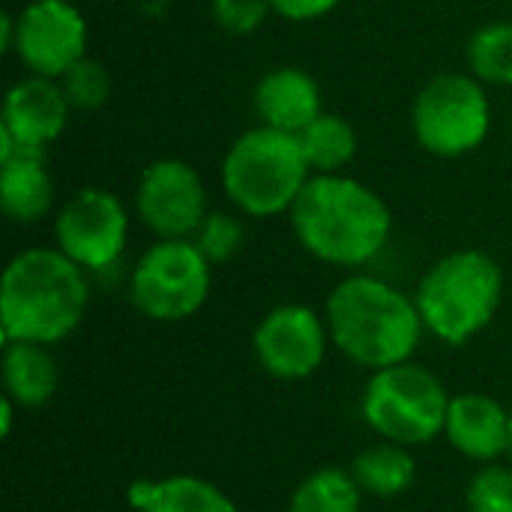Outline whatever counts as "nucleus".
<instances>
[{
	"instance_id": "1",
	"label": "nucleus",
	"mask_w": 512,
	"mask_h": 512,
	"mask_svg": "<svg viewBox=\"0 0 512 512\" xmlns=\"http://www.w3.org/2000/svg\"><path fill=\"white\" fill-rule=\"evenodd\" d=\"M288 222L312 258L342 270H360L375 261L393 234L387 201L348 174H312Z\"/></svg>"
},
{
	"instance_id": "2",
	"label": "nucleus",
	"mask_w": 512,
	"mask_h": 512,
	"mask_svg": "<svg viewBox=\"0 0 512 512\" xmlns=\"http://www.w3.org/2000/svg\"><path fill=\"white\" fill-rule=\"evenodd\" d=\"M90 273L57 246H30L9 258L0 279V342L60 345L90 306Z\"/></svg>"
},
{
	"instance_id": "3",
	"label": "nucleus",
	"mask_w": 512,
	"mask_h": 512,
	"mask_svg": "<svg viewBox=\"0 0 512 512\" xmlns=\"http://www.w3.org/2000/svg\"><path fill=\"white\" fill-rule=\"evenodd\" d=\"M324 318L333 348L369 372L414 360L426 333L414 294L372 273L345 276L330 291Z\"/></svg>"
},
{
	"instance_id": "4",
	"label": "nucleus",
	"mask_w": 512,
	"mask_h": 512,
	"mask_svg": "<svg viewBox=\"0 0 512 512\" xmlns=\"http://www.w3.org/2000/svg\"><path fill=\"white\" fill-rule=\"evenodd\" d=\"M504 267L480 249L438 258L417 282L414 300L429 336L450 348L477 339L504 306Z\"/></svg>"
},
{
	"instance_id": "5",
	"label": "nucleus",
	"mask_w": 512,
	"mask_h": 512,
	"mask_svg": "<svg viewBox=\"0 0 512 512\" xmlns=\"http://www.w3.org/2000/svg\"><path fill=\"white\" fill-rule=\"evenodd\" d=\"M309 177L312 168L297 135L264 123L237 135L222 159V189L249 219L291 213Z\"/></svg>"
},
{
	"instance_id": "6",
	"label": "nucleus",
	"mask_w": 512,
	"mask_h": 512,
	"mask_svg": "<svg viewBox=\"0 0 512 512\" xmlns=\"http://www.w3.org/2000/svg\"><path fill=\"white\" fill-rule=\"evenodd\" d=\"M450 399L432 369L408 360L369 375L360 396V417L381 441L414 450L444 435Z\"/></svg>"
},
{
	"instance_id": "7",
	"label": "nucleus",
	"mask_w": 512,
	"mask_h": 512,
	"mask_svg": "<svg viewBox=\"0 0 512 512\" xmlns=\"http://www.w3.org/2000/svg\"><path fill=\"white\" fill-rule=\"evenodd\" d=\"M417 144L438 159H459L483 147L492 129L486 87L471 72H441L423 84L411 108Z\"/></svg>"
},
{
	"instance_id": "8",
	"label": "nucleus",
	"mask_w": 512,
	"mask_h": 512,
	"mask_svg": "<svg viewBox=\"0 0 512 512\" xmlns=\"http://www.w3.org/2000/svg\"><path fill=\"white\" fill-rule=\"evenodd\" d=\"M213 288V264L192 240H156L129 273L132 306L159 324L198 315Z\"/></svg>"
},
{
	"instance_id": "9",
	"label": "nucleus",
	"mask_w": 512,
	"mask_h": 512,
	"mask_svg": "<svg viewBox=\"0 0 512 512\" xmlns=\"http://www.w3.org/2000/svg\"><path fill=\"white\" fill-rule=\"evenodd\" d=\"M129 240L126 204L102 186H81L54 216V246L87 273L111 270Z\"/></svg>"
},
{
	"instance_id": "10",
	"label": "nucleus",
	"mask_w": 512,
	"mask_h": 512,
	"mask_svg": "<svg viewBox=\"0 0 512 512\" xmlns=\"http://www.w3.org/2000/svg\"><path fill=\"white\" fill-rule=\"evenodd\" d=\"M330 327L324 312L306 303L273 306L252 333V354L258 366L276 381L312 378L330 351Z\"/></svg>"
},
{
	"instance_id": "11",
	"label": "nucleus",
	"mask_w": 512,
	"mask_h": 512,
	"mask_svg": "<svg viewBox=\"0 0 512 512\" xmlns=\"http://www.w3.org/2000/svg\"><path fill=\"white\" fill-rule=\"evenodd\" d=\"M135 213L156 240H192L210 213L198 168L177 156L150 162L135 186Z\"/></svg>"
},
{
	"instance_id": "12",
	"label": "nucleus",
	"mask_w": 512,
	"mask_h": 512,
	"mask_svg": "<svg viewBox=\"0 0 512 512\" xmlns=\"http://www.w3.org/2000/svg\"><path fill=\"white\" fill-rule=\"evenodd\" d=\"M90 27L72 0H30L15 15L12 54L30 75L60 78L87 57Z\"/></svg>"
},
{
	"instance_id": "13",
	"label": "nucleus",
	"mask_w": 512,
	"mask_h": 512,
	"mask_svg": "<svg viewBox=\"0 0 512 512\" xmlns=\"http://www.w3.org/2000/svg\"><path fill=\"white\" fill-rule=\"evenodd\" d=\"M72 105L57 78L24 75L3 96L0 156L12 150L45 153L69 126Z\"/></svg>"
},
{
	"instance_id": "14",
	"label": "nucleus",
	"mask_w": 512,
	"mask_h": 512,
	"mask_svg": "<svg viewBox=\"0 0 512 512\" xmlns=\"http://www.w3.org/2000/svg\"><path fill=\"white\" fill-rule=\"evenodd\" d=\"M447 444L477 465H492L510 456V405L489 393H459L450 399Z\"/></svg>"
},
{
	"instance_id": "15",
	"label": "nucleus",
	"mask_w": 512,
	"mask_h": 512,
	"mask_svg": "<svg viewBox=\"0 0 512 512\" xmlns=\"http://www.w3.org/2000/svg\"><path fill=\"white\" fill-rule=\"evenodd\" d=\"M255 114L264 126L300 135L318 114H324L321 87L312 72L300 66H276L255 87Z\"/></svg>"
},
{
	"instance_id": "16",
	"label": "nucleus",
	"mask_w": 512,
	"mask_h": 512,
	"mask_svg": "<svg viewBox=\"0 0 512 512\" xmlns=\"http://www.w3.org/2000/svg\"><path fill=\"white\" fill-rule=\"evenodd\" d=\"M0 207L18 225L42 222L54 207V180L45 153L12 150L0 156Z\"/></svg>"
},
{
	"instance_id": "17",
	"label": "nucleus",
	"mask_w": 512,
	"mask_h": 512,
	"mask_svg": "<svg viewBox=\"0 0 512 512\" xmlns=\"http://www.w3.org/2000/svg\"><path fill=\"white\" fill-rule=\"evenodd\" d=\"M126 501L135 512H240L225 489L192 474L135 480L126 489Z\"/></svg>"
},
{
	"instance_id": "18",
	"label": "nucleus",
	"mask_w": 512,
	"mask_h": 512,
	"mask_svg": "<svg viewBox=\"0 0 512 512\" xmlns=\"http://www.w3.org/2000/svg\"><path fill=\"white\" fill-rule=\"evenodd\" d=\"M0 378L3 396H9L21 411H33L54 399L60 384V366L48 345L3 342Z\"/></svg>"
},
{
	"instance_id": "19",
	"label": "nucleus",
	"mask_w": 512,
	"mask_h": 512,
	"mask_svg": "<svg viewBox=\"0 0 512 512\" xmlns=\"http://www.w3.org/2000/svg\"><path fill=\"white\" fill-rule=\"evenodd\" d=\"M351 474H354L357 486L363 489V495L399 498L417 480V459H414L411 447L378 438V444H372L354 456Z\"/></svg>"
},
{
	"instance_id": "20",
	"label": "nucleus",
	"mask_w": 512,
	"mask_h": 512,
	"mask_svg": "<svg viewBox=\"0 0 512 512\" xmlns=\"http://www.w3.org/2000/svg\"><path fill=\"white\" fill-rule=\"evenodd\" d=\"M303 156L312 168V174H342L357 150H360V138L357 129L351 126L348 117L324 111L318 114L300 135H297Z\"/></svg>"
},
{
	"instance_id": "21",
	"label": "nucleus",
	"mask_w": 512,
	"mask_h": 512,
	"mask_svg": "<svg viewBox=\"0 0 512 512\" xmlns=\"http://www.w3.org/2000/svg\"><path fill=\"white\" fill-rule=\"evenodd\" d=\"M363 489L357 486L351 468L324 465L303 477L291 492L288 512H360Z\"/></svg>"
},
{
	"instance_id": "22",
	"label": "nucleus",
	"mask_w": 512,
	"mask_h": 512,
	"mask_svg": "<svg viewBox=\"0 0 512 512\" xmlns=\"http://www.w3.org/2000/svg\"><path fill=\"white\" fill-rule=\"evenodd\" d=\"M468 72L483 84L512 87V21H489L471 33Z\"/></svg>"
},
{
	"instance_id": "23",
	"label": "nucleus",
	"mask_w": 512,
	"mask_h": 512,
	"mask_svg": "<svg viewBox=\"0 0 512 512\" xmlns=\"http://www.w3.org/2000/svg\"><path fill=\"white\" fill-rule=\"evenodd\" d=\"M243 222L228 213V210H210L201 222V228L192 234V243L201 249V255L219 267V264H228L240 249H243Z\"/></svg>"
},
{
	"instance_id": "24",
	"label": "nucleus",
	"mask_w": 512,
	"mask_h": 512,
	"mask_svg": "<svg viewBox=\"0 0 512 512\" xmlns=\"http://www.w3.org/2000/svg\"><path fill=\"white\" fill-rule=\"evenodd\" d=\"M60 87L72 105V111H96L111 96V75L99 60H78L72 69H66L60 78Z\"/></svg>"
},
{
	"instance_id": "25",
	"label": "nucleus",
	"mask_w": 512,
	"mask_h": 512,
	"mask_svg": "<svg viewBox=\"0 0 512 512\" xmlns=\"http://www.w3.org/2000/svg\"><path fill=\"white\" fill-rule=\"evenodd\" d=\"M465 504L468 512H512V468L483 465L465 489Z\"/></svg>"
},
{
	"instance_id": "26",
	"label": "nucleus",
	"mask_w": 512,
	"mask_h": 512,
	"mask_svg": "<svg viewBox=\"0 0 512 512\" xmlns=\"http://www.w3.org/2000/svg\"><path fill=\"white\" fill-rule=\"evenodd\" d=\"M210 12L219 30L231 36H249L267 21L273 9L270 0H213Z\"/></svg>"
},
{
	"instance_id": "27",
	"label": "nucleus",
	"mask_w": 512,
	"mask_h": 512,
	"mask_svg": "<svg viewBox=\"0 0 512 512\" xmlns=\"http://www.w3.org/2000/svg\"><path fill=\"white\" fill-rule=\"evenodd\" d=\"M339 6V0H270V9L294 24H306V21H318L327 18L333 9Z\"/></svg>"
},
{
	"instance_id": "28",
	"label": "nucleus",
	"mask_w": 512,
	"mask_h": 512,
	"mask_svg": "<svg viewBox=\"0 0 512 512\" xmlns=\"http://www.w3.org/2000/svg\"><path fill=\"white\" fill-rule=\"evenodd\" d=\"M18 411H21V408H18L9 396L0 399V435H3V438L12 435V426H15V414H18Z\"/></svg>"
},
{
	"instance_id": "29",
	"label": "nucleus",
	"mask_w": 512,
	"mask_h": 512,
	"mask_svg": "<svg viewBox=\"0 0 512 512\" xmlns=\"http://www.w3.org/2000/svg\"><path fill=\"white\" fill-rule=\"evenodd\" d=\"M510 456H512V405H510Z\"/></svg>"
},
{
	"instance_id": "30",
	"label": "nucleus",
	"mask_w": 512,
	"mask_h": 512,
	"mask_svg": "<svg viewBox=\"0 0 512 512\" xmlns=\"http://www.w3.org/2000/svg\"><path fill=\"white\" fill-rule=\"evenodd\" d=\"M510 135H512V123H510Z\"/></svg>"
}]
</instances>
